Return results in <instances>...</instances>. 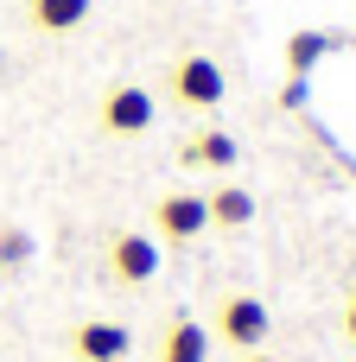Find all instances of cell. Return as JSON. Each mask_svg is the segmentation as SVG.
Segmentation results:
<instances>
[{
	"label": "cell",
	"mask_w": 356,
	"mask_h": 362,
	"mask_svg": "<svg viewBox=\"0 0 356 362\" xmlns=\"http://www.w3.org/2000/svg\"><path fill=\"white\" fill-rule=\"evenodd\" d=\"M108 274L121 280V286H147L153 274H159V248H153V235H115L108 242Z\"/></svg>",
	"instance_id": "6da1fadb"
},
{
	"label": "cell",
	"mask_w": 356,
	"mask_h": 362,
	"mask_svg": "<svg viewBox=\"0 0 356 362\" xmlns=\"http://www.w3.org/2000/svg\"><path fill=\"white\" fill-rule=\"evenodd\" d=\"M172 95H178L185 108H217V102H223V70H217L210 57H178Z\"/></svg>",
	"instance_id": "7a4b0ae2"
},
{
	"label": "cell",
	"mask_w": 356,
	"mask_h": 362,
	"mask_svg": "<svg viewBox=\"0 0 356 362\" xmlns=\"http://www.w3.org/2000/svg\"><path fill=\"white\" fill-rule=\"evenodd\" d=\"M217 331H223V344H236V350L248 356V350L268 337V305H261V299H248V293H236V299L217 312Z\"/></svg>",
	"instance_id": "3957f363"
},
{
	"label": "cell",
	"mask_w": 356,
	"mask_h": 362,
	"mask_svg": "<svg viewBox=\"0 0 356 362\" xmlns=\"http://www.w3.org/2000/svg\"><path fill=\"white\" fill-rule=\"evenodd\" d=\"M102 127H108V134H147V127H153V95L134 89V83L108 89V102H102Z\"/></svg>",
	"instance_id": "277c9868"
},
{
	"label": "cell",
	"mask_w": 356,
	"mask_h": 362,
	"mask_svg": "<svg viewBox=\"0 0 356 362\" xmlns=\"http://www.w3.org/2000/svg\"><path fill=\"white\" fill-rule=\"evenodd\" d=\"M153 223H159V235H166V242H191V235H204L210 210H204V197L178 191V197H166V204L153 210Z\"/></svg>",
	"instance_id": "5b68a950"
},
{
	"label": "cell",
	"mask_w": 356,
	"mask_h": 362,
	"mask_svg": "<svg viewBox=\"0 0 356 362\" xmlns=\"http://www.w3.org/2000/svg\"><path fill=\"white\" fill-rule=\"evenodd\" d=\"M127 325H102V318H89V325H76V337H70V350L83 362H121L127 356Z\"/></svg>",
	"instance_id": "8992f818"
},
{
	"label": "cell",
	"mask_w": 356,
	"mask_h": 362,
	"mask_svg": "<svg viewBox=\"0 0 356 362\" xmlns=\"http://www.w3.org/2000/svg\"><path fill=\"white\" fill-rule=\"evenodd\" d=\"M204 210H210V223H217V229H242V223H255V197H248L242 185L210 191V197H204Z\"/></svg>",
	"instance_id": "52a82bcc"
},
{
	"label": "cell",
	"mask_w": 356,
	"mask_h": 362,
	"mask_svg": "<svg viewBox=\"0 0 356 362\" xmlns=\"http://www.w3.org/2000/svg\"><path fill=\"white\" fill-rule=\"evenodd\" d=\"M204 356H210V344H204V325L178 318V325L166 331V350H159V362H204Z\"/></svg>",
	"instance_id": "ba28073f"
},
{
	"label": "cell",
	"mask_w": 356,
	"mask_h": 362,
	"mask_svg": "<svg viewBox=\"0 0 356 362\" xmlns=\"http://www.w3.org/2000/svg\"><path fill=\"white\" fill-rule=\"evenodd\" d=\"M185 165H236V140L229 134H191L185 140Z\"/></svg>",
	"instance_id": "9c48e42d"
},
{
	"label": "cell",
	"mask_w": 356,
	"mask_h": 362,
	"mask_svg": "<svg viewBox=\"0 0 356 362\" xmlns=\"http://www.w3.org/2000/svg\"><path fill=\"white\" fill-rule=\"evenodd\" d=\"M32 19L45 32H70V25L89 19V0H32Z\"/></svg>",
	"instance_id": "30bf717a"
},
{
	"label": "cell",
	"mask_w": 356,
	"mask_h": 362,
	"mask_svg": "<svg viewBox=\"0 0 356 362\" xmlns=\"http://www.w3.org/2000/svg\"><path fill=\"white\" fill-rule=\"evenodd\" d=\"M325 51H331V38H325V32H299V38L287 45V70H293V76H306Z\"/></svg>",
	"instance_id": "8fae6325"
},
{
	"label": "cell",
	"mask_w": 356,
	"mask_h": 362,
	"mask_svg": "<svg viewBox=\"0 0 356 362\" xmlns=\"http://www.w3.org/2000/svg\"><path fill=\"white\" fill-rule=\"evenodd\" d=\"M19 261H32V235L25 229H6L0 235V267H19Z\"/></svg>",
	"instance_id": "7c38bea8"
},
{
	"label": "cell",
	"mask_w": 356,
	"mask_h": 362,
	"mask_svg": "<svg viewBox=\"0 0 356 362\" xmlns=\"http://www.w3.org/2000/svg\"><path fill=\"white\" fill-rule=\"evenodd\" d=\"M306 102V76H287V89H280V108H299Z\"/></svg>",
	"instance_id": "4fadbf2b"
},
{
	"label": "cell",
	"mask_w": 356,
	"mask_h": 362,
	"mask_svg": "<svg viewBox=\"0 0 356 362\" xmlns=\"http://www.w3.org/2000/svg\"><path fill=\"white\" fill-rule=\"evenodd\" d=\"M344 331H350V344H356V293H350V305H344Z\"/></svg>",
	"instance_id": "5bb4252c"
},
{
	"label": "cell",
	"mask_w": 356,
	"mask_h": 362,
	"mask_svg": "<svg viewBox=\"0 0 356 362\" xmlns=\"http://www.w3.org/2000/svg\"><path fill=\"white\" fill-rule=\"evenodd\" d=\"M242 362H274V356H261V350H248V356H242Z\"/></svg>",
	"instance_id": "9a60e30c"
}]
</instances>
